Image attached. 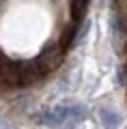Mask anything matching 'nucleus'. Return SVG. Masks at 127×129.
<instances>
[{
	"label": "nucleus",
	"mask_w": 127,
	"mask_h": 129,
	"mask_svg": "<svg viewBox=\"0 0 127 129\" xmlns=\"http://www.w3.org/2000/svg\"><path fill=\"white\" fill-rule=\"evenodd\" d=\"M86 116V110L80 103H60V106L52 108V110H43L37 120L47 127H63V125H73L80 123Z\"/></svg>",
	"instance_id": "obj_1"
},
{
	"label": "nucleus",
	"mask_w": 127,
	"mask_h": 129,
	"mask_svg": "<svg viewBox=\"0 0 127 129\" xmlns=\"http://www.w3.org/2000/svg\"><path fill=\"white\" fill-rule=\"evenodd\" d=\"M99 120H101V125L106 129H118L121 123H123L121 114L116 110H112V108H101L99 110Z\"/></svg>",
	"instance_id": "obj_2"
},
{
	"label": "nucleus",
	"mask_w": 127,
	"mask_h": 129,
	"mask_svg": "<svg viewBox=\"0 0 127 129\" xmlns=\"http://www.w3.org/2000/svg\"><path fill=\"white\" fill-rule=\"evenodd\" d=\"M0 129H13V127H11V125L7 123V120H2V118H0Z\"/></svg>",
	"instance_id": "obj_3"
}]
</instances>
